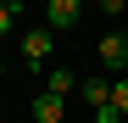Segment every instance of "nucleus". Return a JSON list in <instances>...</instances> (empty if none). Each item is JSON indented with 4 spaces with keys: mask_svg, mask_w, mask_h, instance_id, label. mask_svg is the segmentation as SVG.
I'll list each match as a JSON object with an SVG mask.
<instances>
[{
    "mask_svg": "<svg viewBox=\"0 0 128 123\" xmlns=\"http://www.w3.org/2000/svg\"><path fill=\"white\" fill-rule=\"evenodd\" d=\"M95 123H128V117H122L117 106H95Z\"/></svg>",
    "mask_w": 128,
    "mask_h": 123,
    "instance_id": "nucleus-9",
    "label": "nucleus"
},
{
    "mask_svg": "<svg viewBox=\"0 0 128 123\" xmlns=\"http://www.w3.org/2000/svg\"><path fill=\"white\" fill-rule=\"evenodd\" d=\"M112 106L128 117V78H112Z\"/></svg>",
    "mask_w": 128,
    "mask_h": 123,
    "instance_id": "nucleus-7",
    "label": "nucleus"
},
{
    "mask_svg": "<svg viewBox=\"0 0 128 123\" xmlns=\"http://www.w3.org/2000/svg\"><path fill=\"white\" fill-rule=\"evenodd\" d=\"M28 112H34V123H61V117H67V101H61V95H50V90H39Z\"/></svg>",
    "mask_w": 128,
    "mask_h": 123,
    "instance_id": "nucleus-3",
    "label": "nucleus"
},
{
    "mask_svg": "<svg viewBox=\"0 0 128 123\" xmlns=\"http://www.w3.org/2000/svg\"><path fill=\"white\" fill-rule=\"evenodd\" d=\"M100 62H106L112 73H122V67H128V34H106V39H100Z\"/></svg>",
    "mask_w": 128,
    "mask_h": 123,
    "instance_id": "nucleus-4",
    "label": "nucleus"
},
{
    "mask_svg": "<svg viewBox=\"0 0 128 123\" xmlns=\"http://www.w3.org/2000/svg\"><path fill=\"white\" fill-rule=\"evenodd\" d=\"M78 95L89 101V106H112V84H106V78H84V84H78Z\"/></svg>",
    "mask_w": 128,
    "mask_h": 123,
    "instance_id": "nucleus-6",
    "label": "nucleus"
},
{
    "mask_svg": "<svg viewBox=\"0 0 128 123\" xmlns=\"http://www.w3.org/2000/svg\"><path fill=\"white\" fill-rule=\"evenodd\" d=\"M100 6H106V11H112V17H117V11H122V6H128V0H100Z\"/></svg>",
    "mask_w": 128,
    "mask_h": 123,
    "instance_id": "nucleus-10",
    "label": "nucleus"
},
{
    "mask_svg": "<svg viewBox=\"0 0 128 123\" xmlns=\"http://www.w3.org/2000/svg\"><path fill=\"white\" fill-rule=\"evenodd\" d=\"M17 23H22V11H11V6H0V39L17 34Z\"/></svg>",
    "mask_w": 128,
    "mask_h": 123,
    "instance_id": "nucleus-8",
    "label": "nucleus"
},
{
    "mask_svg": "<svg viewBox=\"0 0 128 123\" xmlns=\"http://www.w3.org/2000/svg\"><path fill=\"white\" fill-rule=\"evenodd\" d=\"M78 17H84V0H50V6H45V28H72L78 23Z\"/></svg>",
    "mask_w": 128,
    "mask_h": 123,
    "instance_id": "nucleus-2",
    "label": "nucleus"
},
{
    "mask_svg": "<svg viewBox=\"0 0 128 123\" xmlns=\"http://www.w3.org/2000/svg\"><path fill=\"white\" fill-rule=\"evenodd\" d=\"M45 90H50V95H61V101H67V95L78 90V73H67V67H50V73H45Z\"/></svg>",
    "mask_w": 128,
    "mask_h": 123,
    "instance_id": "nucleus-5",
    "label": "nucleus"
},
{
    "mask_svg": "<svg viewBox=\"0 0 128 123\" xmlns=\"http://www.w3.org/2000/svg\"><path fill=\"white\" fill-rule=\"evenodd\" d=\"M17 39H22V67H28V73H45L50 45H56V28H22Z\"/></svg>",
    "mask_w": 128,
    "mask_h": 123,
    "instance_id": "nucleus-1",
    "label": "nucleus"
},
{
    "mask_svg": "<svg viewBox=\"0 0 128 123\" xmlns=\"http://www.w3.org/2000/svg\"><path fill=\"white\" fill-rule=\"evenodd\" d=\"M0 6H11V11H22V0H0Z\"/></svg>",
    "mask_w": 128,
    "mask_h": 123,
    "instance_id": "nucleus-11",
    "label": "nucleus"
}]
</instances>
